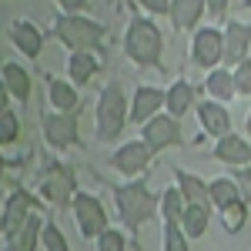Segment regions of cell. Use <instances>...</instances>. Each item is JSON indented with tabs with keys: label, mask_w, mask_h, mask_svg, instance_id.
Segmentation results:
<instances>
[{
	"label": "cell",
	"mask_w": 251,
	"mask_h": 251,
	"mask_svg": "<svg viewBox=\"0 0 251 251\" xmlns=\"http://www.w3.org/2000/svg\"><path fill=\"white\" fill-rule=\"evenodd\" d=\"M157 198L148 188V177H127L124 184L114 188V208H117V221L124 225V231L131 234V241L137 238V231L157 214Z\"/></svg>",
	"instance_id": "1"
},
{
	"label": "cell",
	"mask_w": 251,
	"mask_h": 251,
	"mask_svg": "<svg viewBox=\"0 0 251 251\" xmlns=\"http://www.w3.org/2000/svg\"><path fill=\"white\" fill-rule=\"evenodd\" d=\"M17 137H20V117L14 114V107H10V111L0 114V148L17 144Z\"/></svg>",
	"instance_id": "31"
},
{
	"label": "cell",
	"mask_w": 251,
	"mask_h": 251,
	"mask_svg": "<svg viewBox=\"0 0 251 251\" xmlns=\"http://www.w3.org/2000/svg\"><path fill=\"white\" fill-rule=\"evenodd\" d=\"M231 74H234V91L241 97H251V57L238 60L231 67Z\"/></svg>",
	"instance_id": "33"
},
{
	"label": "cell",
	"mask_w": 251,
	"mask_h": 251,
	"mask_svg": "<svg viewBox=\"0 0 251 251\" xmlns=\"http://www.w3.org/2000/svg\"><path fill=\"white\" fill-rule=\"evenodd\" d=\"M188 60L194 67H204L211 71L225 60V34L221 27H194L191 30V44H188Z\"/></svg>",
	"instance_id": "9"
},
{
	"label": "cell",
	"mask_w": 251,
	"mask_h": 251,
	"mask_svg": "<svg viewBox=\"0 0 251 251\" xmlns=\"http://www.w3.org/2000/svg\"><path fill=\"white\" fill-rule=\"evenodd\" d=\"M234 184H238V191H241V198L251 204V164H241V168H234L231 171Z\"/></svg>",
	"instance_id": "34"
},
{
	"label": "cell",
	"mask_w": 251,
	"mask_h": 251,
	"mask_svg": "<svg viewBox=\"0 0 251 251\" xmlns=\"http://www.w3.org/2000/svg\"><path fill=\"white\" fill-rule=\"evenodd\" d=\"M204 3H208V17H214V20H228L231 0H204Z\"/></svg>",
	"instance_id": "36"
},
{
	"label": "cell",
	"mask_w": 251,
	"mask_h": 251,
	"mask_svg": "<svg viewBox=\"0 0 251 251\" xmlns=\"http://www.w3.org/2000/svg\"><path fill=\"white\" fill-rule=\"evenodd\" d=\"M164 111V87H157V84H137L134 94H131V107H127V121L131 124H144V121H151L154 114Z\"/></svg>",
	"instance_id": "12"
},
{
	"label": "cell",
	"mask_w": 251,
	"mask_h": 251,
	"mask_svg": "<svg viewBox=\"0 0 251 251\" xmlns=\"http://www.w3.org/2000/svg\"><path fill=\"white\" fill-rule=\"evenodd\" d=\"M225 67H234L238 60H245L251 54V24L245 20H225Z\"/></svg>",
	"instance_id": "16"
},
{
	"label": "cell",
	"mask_w": 251,
	"mask_h": 251,
	"mask_svg": "<svg viewBox=\"0 0 251 251\" xmlns=\"http://www.w3.org/2000/svg\"><path fill=\"white\" fill-rule=\"evenodd\" d=\"M40 245H44V251H71V241H67V234L57 228V221H54V218H47V221H44Z\"/></svg>",
	"instance_id": "30"
},
{
	"label": "cell",
	"mask_w": 251,
	"mask_h": 251,
	"mask_svg": "<svg viewBox=\"0 0 251 251\" xmlns=\"http://www.w3.org/2000/svg\"><path fill=\"white\" fill-rule=\"evenodd\" d=\"M161 54H164L161 27L144 14H131L124 30V57L134 67H161Z\"/></svg>",
	"instance_id": "2"
},
{
	"label": "cell",
	"mask_w": 251,
	"mask_h": 251,
	"mask_svg": "<svg viewBox=\"0 0 251 251\" xmlns=\"http://www.w3.org/2000/svg\"><path fill=\"white\" fill-rule=\"evenodd\" d=\"M211 161L218 164H228V168H241V164H251V137L245 134H221L211 148Z\"/></svg>",
	"instance_id": "15"
},
{
	"label": "cell",
	"mask_w": 251,
	"mask_h": 251,
	"mask_svg": "<svg viewBox=\"0 0 251 251\" xmlns=\"http://www.w3.org/2000/svg\"><path fill=\"white\" fill-rule=\"evenodd\" d=\"M194 114H198V124H201V131L208 137H218L228 134L231 131V111H228V104H221V100H211V97H198V104H194Z\"/></svg>",
	"instance_id": "13"
},
{
	"label": "cell",
	"mask_w": 251,
	"mask_h": 251,
	"mask_svg": "<svg viewBox=\"0 0 251 251\" xmlns=\"http://www.w3.org/2000/svg\"><path fill=\"white\" fill-rule=\"evenodd\" d=\"M134 3L151 17H168L171 14V0H134Z\"/></svg>",
	"instance_id": "35"
},
{
	"label": "cell",
	"mask_w": 251,
	"mask_h": 251,
	"mask_svg": "<svg viewBox=\"0 0 251 251\" xmlns=\"http://www.w3.org/2000/svg\"><path fill=\"white\" fill-rule=\"evenodd\" d=\"M37 194L40 201H47L50 208H71V201H74V194H77V177L74 171L57 161V157H47L44 161V168H40V177H37Z\"/></svg>",
	"instance_id": "5"
},
{
	"label": "cell",
	"mask_w": 251,
	"mask_h": 251,
	"mask_svg": "<svg viewBox=\"0 0 251 251\" xmlns=\"http://www.w3.org/2000/svg\"><path fill=\"white\" fill-rule=\"evenodd\" d=\"M208 14V3L204 0H171V27L177 34H184V30H194L201 17Z\"/></svg>",
	"instance_id": "23"
},
{
	"label": "cell",
	"mask_w": 251,
	"mask_h": 251,
	"mask_svg": "<svg viewBox=\"0 0 251 251\" xmlns=\"http://www.w3.org/2000/svg\"><path fill=\"white\" fill-rule=\"evenodd\" d=\"M94 241H97V251H127V234L121 228H104Z\"/></svg>",
	"instance_id": "32"
},
{
	"label": "cell",
	"mask_w": 251,
	"mask_h": 251,
	"mask_svg": "<svg viewBox=\"0 0 251 251\" xmlns=\"http://www.w3.org/2000/svg\"><path fill=\"white\" fill-rule=\"evenodd\" d=\"M40 204H44V201H40V194L27 191L24 184H14V188L7 191L3 211H0V234L17 231V228H20V225H24V221H27L34 211H44Z\"/></svg>",
	"instance_id": "10"
},
{
	"label": "cell",
	"mask_w": 251,
	"mask_h": 251,
	"mask_svg": "<svg viewBox=\"0 0 251 251\" xmlns=\"http://www.w3.org/2000/svg\"><path fill=\"white\" fill-rule=\"evenodd\" d=\"M40 134L50 151L80 148V111H40Z\"/></svg>",
	"instance_id": "6"
},
{
	"label": "cell",
	"mask_w": 251,
	"mask_h": 251,
	"mask_svg": "<svg viewBox=\"0 0 251 251\" xmlns=\"http://www.w3.org/2000/svg\"><path fill=\"white\" fill-rule=\"evenodd\" d=\"M44 221H47V214H44V211H34L17 228V231L3 234V251H37L40 231H44Z\"/></svg>",
	"instance_id": "17"
},
{
	"label": "cell",
	"mask_w": 251,
	"mask_h": 251,
	"mask_svg": "<svg viewBox=\"0 0 251 251\" xmlns=\"http://www.w3.org/2000/svg\"><path fill=\"white\" fill-rule=\"evenodd\" d=\"M208 221H211V208L208 204H184V214H181V231L188 234L191 241H198V238H204V231H208Z\"/></svg>",
	"instance_id": "25"
},
{
	"label": "cell",
	"mask_w": 251,
	"mask_h": 251,
	"mask_svg": "<svg viewBox=\"0 0 251 251\" xmlns=\"http://www.w3.org/2000/svg\"><path fill=\"white\" fill-rule=\"evenodd\" d=\"M248 211L251 204L241 198V201H234V204H228V208H221V228H225V234H241V228L248 225Z\"/></svg>",
	"instance_id": "28"
},
{
	"label": "cell",
	"mask_w": 251,
	"mask_h": 251,
	"mask_svg": "<svg viewBox=\"0 0 251 251\" xmlns=\"http://www.w3.org/2000/svg\"><path fill=\"white\" fill-rule=\"evenodd\" d=\"M57 3L60 14H84V7L91 3V0H54Z\"/></svg>",
	"instance_id": "37"
},
{
	"label": "cell",
	"mask_w": 251,
	"mask_h": 251,
	"mask_svg": "<svg viewBox=\"0 0 251 251\" xmlns=\"http://www.w3.org/2000/svg\"><path fill=\"white\" fill-rule=\"evenodd\" d=\"M141 141L148 144L151 154H161V151H168V148H181V144H184L181 117H171L168 111L154 114L151 121L141 124Z\"/></svg>",
	"instance_id": "8"
},
{
	"label": "cell",
	"mask_w": 251,
	"mask_h": 251,
	"mask_svg": "<svg viewBox=\"0 0 251 251\" xmlns=\"http://www.w3.org/2000/svg\"><path fill=\"white\" fill-rule=\"evenodd\" d=\"M3 171H7V157L0 154V177H3Z\"/></svg>",
	"instance_id": "40"
},
{
	"label": "cell",
	"mask_w": 251,
	"mask_h": 251,
	"mask_svg": "<svg viewBox=\"0 0 251 251\" xmlns=\"http://www.w3.org/2000/svg\"><path fill=\"white\" fill-rule=\"evenodd\" d=\"M127 107H131V97L124 94L121 80H107L97 91V107H94V137L97 141H114L117 134H124Z\"/></svg>",
	"instance_id": "3"
},
{
	"label": "cell",
	"mask_w": 251,
	"mask_h": 251,
	"mask_svg": "<svg viewBox=\"0 0 251 251\" xmlns=\"http://www.w3.org/2000/svg\"><path fill=\"white\" fill-rule=\"evenodd\" d=\"M50 34L67 50H100V44L107 37V27L87 14H57Z\"/></svg>",
	"instance_id": "4"
},
{
	"label": "cell",
	"mask_w": 251,
	"mask_h": 251,
	"mask_svg": "<svg viewBox=\"0 0 251 251\" xmlns=\"http://www.w3.org/2000/svg\"><path fill=\"white\" fill-rule=\"evenodd\" d=\"M208 191H211V208H228V204H234V201H241V191H238V184H234V177L228 174H221V177H211L208 181Z\"/></svg>",
	"instance_id": "26"
},
{
	"label": "cell",
	"mask_w": 251,
	"mask_h": 251,
	"mask_svg": "<svg viewBox=\"0 0 251 251\" xmlns=\"http://www.w3.org/2000/svg\"><path fill=\"white\" fill-rule=\"evenodd\" d=\"M245 131L251 134V107H248V117H245Z\"/></svg>",
	"instance_id": "39"
},
{
	"label": "cell",
	"mask_w": 251,
	"mask_h": 251,
	"mask_svg": "<svg viewBox=\"0 0 251 251\" xmlns=\"http://www.w3.org/2000/svg\"><path fill=\"white\" fill-rule=\"evenodd\" d=\"M204 94L211 97V100H221V104H228L231 97H238L231 67H225V64L211 67V71H208V77H204Z\"/></svg>",
	"instance_id": "24"
},
{
	"label": "cell",
	"mask_w": 251,
	"mask_h": 251,
	"mask_svg": "<svg viewBox=\"0 0 251 251\" xmlns=\"http://www.w3.org/2000/svg\"><path fill=\"white\" fill-rule=\"evenodd\" d=\"M161 251H191V238L177 221H161Z\"/></svg>",
	"instance_id": "29"
},
{
	"label": "cell",
	"mask_w": 251,
	"mask_h": 251,
	"mask_svg": "<svg viewBox=\"0 0 251 251\" xmlns=\"http://www.w3.org/2000/svg\"><path fill=\"white\" fill-rule=\"evenodd\" d=\"M10 100H14V97H10L7 84H3V77H0V114H3V111H10Z\"/></svg>",
	"instance_id": "38"
},
{
	"label": "cell",
	"mask_w": 251,
	"mask_h": 251,
	"mask_svg": "<svg viewBox=\"0 0 251 251\" xmlns=\"http://www.w3.org/2000/svg\"><path fill=\"white\" fill-rule=\"evenodd\" d=\"M184 198H181V191H177V184H171V188H164L161 191V198H157V214H161V221H181V214H184Z\"/></svg>",
	"instance_id": "27"
},
{
	"label": "cell",
	"mask_w": 251,
	"mask_h": 251,
	"mask_svg": "<svg viewBox=\"0 0 251 251\" xmlns=\"http://www.w3.org/2000/svg\"><path fill=\"white\" fill-rule=\"evenodd\" d=\"M104 64H100V50H71V57H67V80L71 84H91L97 77V71H100Z\"/></svg>",
	"instance_id": "19"
},
{
	"label": "cell",
	"mask_w": 251,
	"mask_h": 251,
	"mask_svg": "<svg viewBox=\"0 0 251 251\" xmlns=\"http://www.w3.org/2000/svg\"><path fill=\"white\" fill-rule=\"evenodd\" d=\"M0 77H3L7 91H10V97H14L17 104H27V100H30L34 77H30V71H27L24 64H17V60H3V64H0Z\"/></svg>",
	"instance_id": "20"
},
{
	"label": "cell",
	"mask_w": 251,
	"mask_h": 251,
	"mask_svg": "<svg viewBox=\"0 0 251 251\" xmlns=\"http://www.w3.org/2000/svg\"><path fill=\"white\" fill-rule=\"evenodd\" d=\"M194 104H198V87L191 80L177 77L164 87V111L171 117H184L188 111H194Z\"/></svg>",
	"instance_id": "18"
},
{
	"label": "cell",
	"mask_w": 251,
	"mask_h": 251,
	"mask_svg": "<svg viewBox=\"0 0 251 251\" xmlns=\"http://www.w3.org/2000/svg\"><path fill=\"white\" fill-rule=\"evenodd\" d=\"M7 37H10V44H14L27 60H37L40 54H44V30H40L34 20H27V17L10 20V24H7Z\"/></svg>",
	"instance_id": "14"
},
{
	"label": "cell",
	"mask_w": 251,
	"mask_h": 251,
	"mask_svg": "<svg viewBox=\"0 0 251 251\" xmlns=\"http://www.w3.org/2000/svg\"><path fill=\"white\" fill-rule=\"evenodd\" d=\"M174 184H177V191H181V198H184L188 204H208V208H211V191H208V181H204L201 174L174 168Z\"/></svg>",
	"instance_id": "22"
},
{
	"label": "cell",
	"mask_w": 251,
	"mask_h": 251,
	"mask_svg": "<svg viewBox=\"0 0 251 251\" xmlns=\"http://www.w3.org/2000/svg\"><path fill=\"white\" fill-rule=\"evenodd\" d=\"M44 84H47V100L54 111H80L77 84L57 77V74H44Z\"/></svg>",
	"instance_id": "21"
},
{
	"label": "cell",
	"mask_w": 251,
	"mask_h": 251,
	"mask_svg": "<svg viewBox=\"0 0 251 251\" xmlns=\"http://www.w3.org/2000/svg\"><path fill=\"white\" fill-rule=\"evenodd\" d=\"M71 211H74V221H77V231L84 234L87 241H94L104 228H111V214L104 208V201L91 191H80L77 188L74 201H71Z\"/></svg>",
	"instance_id": "7"
},
{
	"label": "cell",
	"mask_w": 251,
	"mask_h": 251,
	"mask_svg": "<svg viewBox=\"0 0 251 251\" xmlns=\"http://www.w3.org/2000/svg\"><path fill=\"white\" fill-rule=\"evenodd\" d=\"M154 161V154L148 151V144L137 137V141H124V144H117L114 154H111V168L117 174H124V177H141V174H148V164Z\"/></svg>",
	"instance_id": "11"
}]
</instances>
